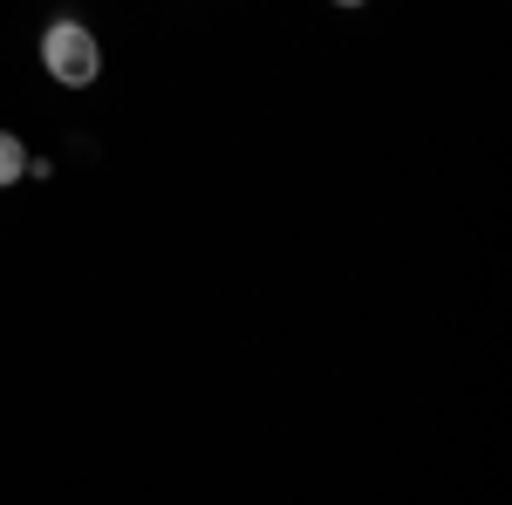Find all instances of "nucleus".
I'll list each match as a JSON object with an SVG mask.
<instances>
[{"instance_id": "1", "label": "nucleus", "mask_w": 512, "mask_h": 505, "mask_svg": "<svg viewBox=\"0 0 512 505\" xmlns=\"http://www.w3.org/2000/svg\"><path fill=\"white\" fill-rule=\"evenodd\" d=\"M35 62L55 89L82 96V89L103 82V41H96V28L82 14H55V21H41V35H35Z\"/></svg>"}, {"instance_id": "2", "label": "nucleus", "mask_w": 512, "mask_h": 505, "mask_svg": "<svg viewBox=\"0 0 512 505\" xmlns=\"http://www.w3.org/2000/svg\"><path fill=\"white\" fill-rule=\"evenodd\" d=\"M28 144L14 137V130H0V192H14V185H28Z\"/></svg>"}, {"instance_id": "3", "label": "nucleus", "mask_w": 512, "mask_h": 505, "mask_svg": "<svg viewBox=\"0 0 512 505\" xmlns=\"http://www.w3.org/2000/svg\"><path fill=\"white\" fill-rule=\"evenodd\" d=\"M328 7H335V14H362L369 0H328Z\"/></svg>"}]
</instances>
